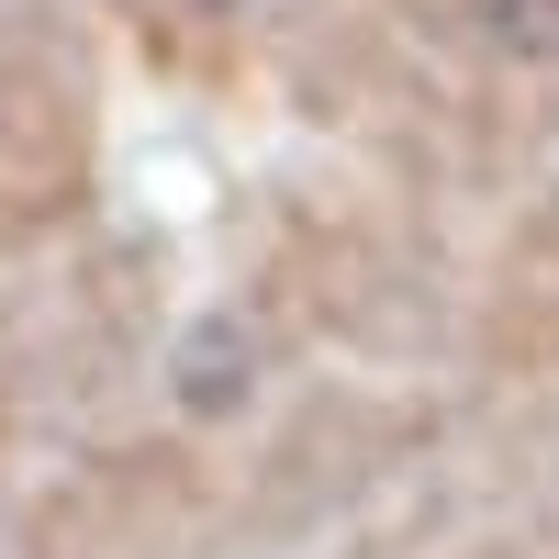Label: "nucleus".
Instances as JSON below:
<instances>
[{"instance_id":"2","label":"nucleus","mask_w":559,"mask_h":559,"mask_svg":"<svg viewBox=\"0 0 559 559\" xmlns=\"http://www.w3.org/2000/svg\"><path fill=\"white\" fill-rule=\"evenodd\" d=\"M191 12H258V0H191Z\"/></svg>"},{"instance_id":"1","label":"nucleus","mask_w":559,"mask_h":559,"mask_svg":"<svg viewBox=\"0 0 559 559\" xmlns=\"http://www.w3.org/2000/svg\"><path fill=\"white\" fill-rule=\"evenodd\" d=\"M90 191V79L79 45L34 12L0 0V236H34Z\"/></svg>"}]
</instances>
